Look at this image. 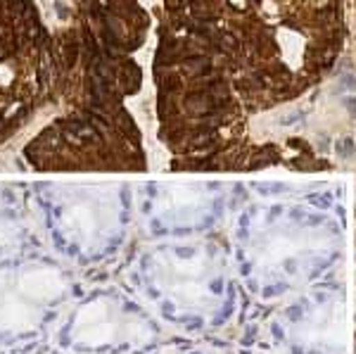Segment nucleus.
<instances>
[{
  "instance_id": "obj_1",
  "label": "nucleus",
  "mask_w": 356,
  "mask_h": 354,
  "mask_svg": "<svg viewBox=\"0 0 356 354\" xmlns=\"http://www.w3.org/2000/svg\"><path fill=\"white\" fill-rule=\"evenodd\" d=\"M349 38L352 0H159L154 114L171 169H312L254 122L323 83Z\"/></svg>"
},
{
  "instance_id": "obj_2",
  "label": "nucleus",
  "mask_w": 356,
  "mask_h": 354,
  "mask_svg": "<svg viewBox=\"0 0 356 354\" xmlns=\"http://www.w3.org/2000/svg\"><path fill=\"white\" fill-rule=\"evenodd\" d=\"M60 45L33 0H0V143L60 100Z\"/></svg>"
},
{
  "instance_id": "obj_3",
  "label": "nucleus",
  "mask_w": 356,
  "mask_h": 354,
  "mask_svg": "<svg viewBox=\"0 0 356 354\" xmlns=\"http://www.w3.org/2000/svg\"><path fill=\"white\" fill-rule=\"evenodd\" d=\"M24 157L38 171L147 169L140 129L126 105L62 114L26 143Z\"/></svg>"
},
{
  "instance_id": "obj_4",
  "label": "nucleus",
  "mask_w": 356,
  "mask_h": 354,
  "mask_svg": "<svg viewBox=\"0 0 356 354\" xmlns=\"http://www.w3.org/2000/svg\"><path fill=\"white\" fill-rule=\"evenodd\" d=\"M352 38L356 43V0H352Z\"/></svg>"
},
{
  "instance_id": "obj_5",
  "label": "nucleus",
  "mask_w": 356,
  "mask_h": 354,
  "mask_svg": "<svg viewBox=\"0 0 356 354\" xmlns=\"http://www.w3.org/2000/svg\"><path fill=\"white\" fill-rule=\"evenodd\" d=\"M354 352H356V338H354Z\"/></svg>"
}]
</instances>
